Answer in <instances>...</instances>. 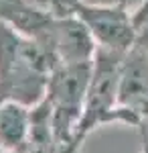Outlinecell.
Here are the masks:
<instances>
[{
	"instance_id": "cell-1",
	"label": "cell",
	"mask_w": 148,
	"mask_h": 153,
	"mask_svg": "<svg viewBox=\"0 0 148 153\" xmlns=\"http://www.w3.org/2000/svg\"><path fill=\"white\" fill-rule=\"evenodd\" d=\"M55 68L57 61L43 43L0 21V102L31 108L43 102Z\"/></svg>"
},
{
	"instance_id": "cell-13",
	"label": "cell",
	"mask_w": 148,
	"mask_h": 153,
	"mask_svg": "<svg viewBox=\"0 0 148 153\" xmlns=\"http://www.w3.org/2000/svg\"><path fill=\"white\" fill-rule=\"evenodd\" d=\"M0 153H6V151H2V149H0Z\"/></svg>"
},
{
	"instance_id": "cell-12",
	"label": "cell",
	"mask_w": 148,
	"mask_h": 153,
	"mask_svg": "<svg viewBox=\"0 0 148 153\" xmlns=\"http://www.w3.org/2000/svg\"><path fill=\"white\" fill-rule=\"evenodd\" d=\"M79 151H81L79 147H67V149H63L61 153H79Z\"/></svg>"
},
{
	"instance_id": "cell-8",
	"label": "cell",
	"mask_w": 148,
	"mask_h": 153,
	"mask_svg": "<svg viewBox=\"0 0 148 153\" xmlns=\"http://www.w3.org/2000/svg\"><path fill=\"white\" fill-rule=\"evenodd\" d=\"M81 2L85 0H47V10L53 16H73Z\"/></svg>"
},
{
	"instance_id": "cell-9",
	"label": "cell",
	"mask_w": 148,
	"mask_h": 153,
	"mask_svg": "<svg viewBox=\"0 0 148 153\" xmlns=\"http://www.w3.org/2000/svg\"><path fill=\"white\" fill-rule=\"evenodd\" d=\"M87 4H95V6H116V8H124L130 12H138L148 0H85Z\"/></svg>"
},
{
	"instance_id": "cell-6",
	"label": "cell",
	"mask_w": 148,
	"mask_h": 153,
	"mask_svg": "<svg viewBox=\"0 0 148 153\" xmlns=\"http://www.w3.org/2000/svg\"><path fill=\"white\" fill-rule=\"evenodd\" d=\"M118 106L134 118L138 129L148 120V51L138 45L130 49L122 61Z\"/></svg>"
},
{
	"instance_id": "cell-7",
	"label": "cell",
	"mask_w": 148,
	"mask_h": 153,
	"mask_svg": "<svg viewBox=\"0 0 148 153\" xmlns=\"http://www.w3.org/2000/svg\"><path fill=\"white\" fill-rule=\"evenodd\" d=\"M33 108L21 102H0V149L6 153H21L29 139Z\"/></svg>"
},
{
	"instance_id": "cell-11",
	"label": "cell",
	"mask_w": 148,
	"mask_h": 153,
	"mask_svg": "<svg viewBox=\"0 0 148 153\" xmlns=\"http://www.w3.org/2000/svg\"><path fill=\"white\" fill-rule=\"evenodd\" d=\"M140 137H142V153H148V129L146 127H140Z\"/></svg>"
},
{
	"instance_id": "cell-5",
	"label": "cell",
	"mask_w": 148,
	"mask_h": 153,
	"mask_svg": "<svg viewBox=\"0 0 148 153\" xmlns=\"http://www.w3.org/2000/svg\"><path fill=\"white\" fill-rule=\"evenodd\" d=\"M43 43L57 61V65L93 61L97 45L87 27L73 16H53L47 31L37 39Z\"/></svg>"
},
{
	"instance_id": "cell-3",
	"label": "cell",
	"mask_w": 148,
	"mask_h": 153,
	"mask_svg": "<svg viewBox=\"0 0 148 153\" xmlns=\"http://www.w3.org/2000/svg\"><path fill=\"white\" fill-rule=\"evenodd\" d=\"M91 68L93 61L69 63V65H57L51 74L45 100L51 106L53 129L61 151L67 147H77L73 139L83 114L85 96L91 80Z\"/></svg>"
},
{
	"instance_id": "cell-4",
	"label": "cell",
	"mask_w": 148,
	"mask_h": 153,
	"mask_svg": "<svg viewBox=\"0 0 148 153\" xmlns=\"http://www.w3.org/2000/svg\"><path fill=\"white\" fill-rule=\"evenodd\" d=\"M75 16L87 27L97 49L128 53L136 43L138 27L134 23V12L116 6H95L81 2Z\"/></svg>"
},
{
	"instance_id": "cell-10",
	"label": "cell",
	"mask_w": 148,
	"mask_h": 153,
	"mask_svg": "<svg viewBox=\"0 0 148 153\" xmlns=\"http://www.w3.org/2000/svg\"><path fill=\"white\" fill-rule=\"evenodd\" d=\"M134 45H138V47H142V49L148 51V23H144L138 29V37H136V43H134Z\"/></svg>"
},
{
	"instance_id": "cell-2",
	"label": "cell",
	"mask_w": 148,
	"mask_h": 153,
	"mask_svg": "<svg viewBox=\"0 0 148 153\" xmlns=\"http://www.w3.org/2000/svg\"><path fill=\"white\" fill-rule=\"evenodd\" d=\"M126 53L97 49L91 68V80L85 96L83 114L75 131L73 143L81 147L91 133L106 125H128L136 127L134 118L118 106V88H120V71ZM138 129V127H136Z\"/></svg>"
}]
</instances>
